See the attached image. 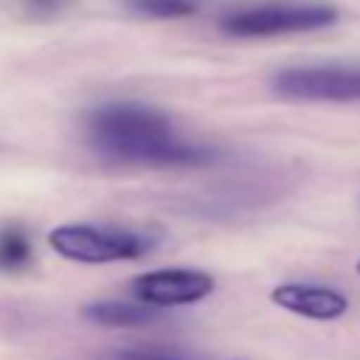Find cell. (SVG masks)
I'll list each match as a JSON object with an SVG mask.
<instances>
[{
	"label": "cell",
	"mask_w": 360,
	"mask_h": 360,
	"mask_svg": "<svg viewBox=\"0 0 360 360\" xmlns=\"http://www.w3.org/2000/svg\"><path fill=\"white\" fill-rule=\"evenodd\" d=\"M90 146L121 163L141 166H200L214 158L211 149L177 138L166 112L141 101H110L87 115Z\"/></svg>",
	"instance_id": "1"
},
{
	"label": "cell",
	"mask_w": 360,
	"mask_h": 360,
	"mask_svg": "<svg viewBox=\"0 0 360 360\" xmlns=\"http://www.w3.org/2000/svg\"><path fill=\"white\" fill-rule=\"evenodd\" d=\"M332 22H338V8L318 0H250L231 6L217 17L219 31L239 39L304 34Z\"/></svg>",
	"instance_id": "2"
},
{
	"label": "cell",
	"mask_w": 360,
	"mask_h": 360,
	"mask_svg": "<svg viewBox=\"0 0 360 360\" xmlns=\"http://www.w3.org/2000/svg\"><path fill=\"white\" fill-rule=\"evenodd\" d=\"M48 245L59 256L70 262H82V264H107V262L135 259L143 250H149V239L132 231L96 228V225H82V222L56 225L48 233Z\"/></svg>",
	"instance_id": "3"
},
{
	"label": "cell",
	"mask_w": 360,
	"mask_h": 360,
	"mask_svg": "<svg viewBox=\"0 0 360 360\" xmlns=\"http://www.w3.org/2000/svg\"><path fill=\"white\" fill-rule=\"evenodd\" d=\"M273 90L295 101H360V65H298L273 76Z\"/></svg>",
	"instance_id": "4"
},
{
	"label": "cell",
	"mask_w": 360,
	"mask_h": 360,
	"mask_svg": "<svg viewBox=\"0 0 360 360\" xmlns=\"http://www.w3.org/2000/svg\"><path fill=\"white\" fill-rule=\"evenodd\" d=\"M129 290L138 301L152 307H183L211 295L214 278L205 270L172 267V270H152V273L135 276L129 281Z\"/></svg>",
	"instance_id": "5"
},
{
	"label": "cell",
	"mask_w": 360,
	"mask_h": 360,
	"mask_svg": "<svg viewBox=\"0 0 360 360\" xmlns=\"http://www.w3.org/2000/svg\"><path fill=\"white\" fill-rule=\"evenodd\" d=\"M270 301L312 321H335L349 309V298L343 292L318 284H281L270 292Z\"/></svg>",
	"instance_id": "6"
},
{
	"label": "cell",
	"mask_w": 360,
	"mask_h": 360,
	"mask_svg": "<svg viewBox=\"0 0 360 360\" xmlns=\"http://www.w3.org/2000/svg\"><path fill=\"white\" fill-rule=\"evenodd\" d=\"M82 315L90 323L98 326H115V329H132L146 326L158 321V307L143 301H90L82 307Z\"/></svg>",
	"instance_id": "7"
},
{
	"label": "cell",
	"mask_w": 360,
	"mask_h": 360,
	"mask_svg": "<svg viewBox=\"0 0 360 360\" xmlns=\"http://www.w3.org/2000/svg\"><path fill=\"white\" fill-rule=\"evenodd\" d=\"M31 262V242L20 228L0 231V270H20Z\"/></svg>",
	"instance_id": "8"
},
{
	"label": "cell",
	"mask_w": 360,
	"mask_h": 360,
	"mask_svg": "<svg viewBox=\"0 0 360 360\" xmlns=\"http://www.w3.org/2000/svg\"><path fill=\"white\" fill-rule=\"evenodd\" d=\"M135 14L152 20H177L197 11L194 0H124Z\"/></svg>",
	"instance_id": "9"
},
{
	"label": "cell",
	"mask_w": 360,
	"mask_h": 360,
	"mask_svg": "<svg viewBox=\"0 0 360 360\" xmlns=\"http://www.w3.org/2000/svg\"><path fill=\"white\" fill-rule=\"evenodd\" d=\"M112 360H197V357H186V354H174V352H152V349H121L112 354Z\"/></svg>",
	"instance_id": "10"
},
{
	"label": "cell",
	"mask_w": 360,
	"mask_h": 360,
	"mask_svg": "<svg viewBox=\"0 0 360 360\" xmlns=\"http://www.w3.org/2000/svg\"><path fill=\"white\" fill-rule=\"evenodd\" d=\"M25 8L34 14V17H53L59 11H65V6L70 0H22Z\"/></svg>",
	"instance_id": "11"
},
{
	"label": "cell",
	"mask_w": 360,
	"mask_h": 360,
	"mask_svg": "<svg viewBox=\"0 0 360 360\" xmlns=\"http://www.w3.org/2000/svg\"><path fill=\"white\" fill-rule=\"evenodd\" d=\"M354 270H357V276H360V259H357V264H354Z\"/></svg>",
	"instance_id": "12"
}]
</instances>
